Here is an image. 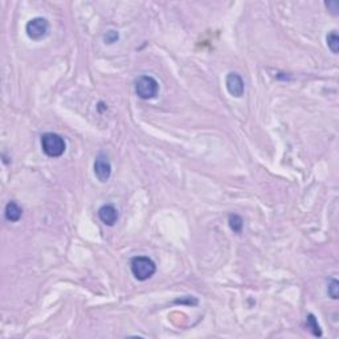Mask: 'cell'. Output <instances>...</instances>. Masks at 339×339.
<instances>
[{"mask_svg":"<svg viewBox=\"0 0 339 339\" xmlns=\"http://www.w3.org/2000/svg\"><path fill=\"white\" fill-rule=\"evenodd\" d=\"M131 273L138 281H146L154 276L157 272L155 262L146 256H136L130 261Z\"/></svg>","mask_w":339,"mask_h":339,"instance_id":"obj_1","label":"cell"},{"mask_svg":"<svg viewBox=\"0 0 339 339\" xmlns=\"http://www.w3.org/2000/svg\"><path fill=\"white\" fill-rule=\"evenodd\" d=\"M41 147L46 157L59 158L67 150V143L63 136L59 134L45 133L41 135Z\"/></svg>","mask_w":339,"mask_h":339,"instance_id":"obj_2","label":"cell"},{"mask_svg":"<svg viewBox=\"0 0 339 339\" xmlns=\"http://www.w3.org/2000/svg\"><path fill=\"white\" fill-rule=\"evenodd\" d=\"M135 91L138 97L142 100H151L158 94L159 84L151 76H140L135 81Z\"/></svg>","mask_w":339,"mask_h":339,"instance_id":"obj_3","label":"cell"},{"mask_svg":"<svg viewBox=\"0 0 339 339\" xmlns=\"http://www.w3.org/2000/svg\"><path fill=\"white\" fill-rule=\"evenodd\" d=\"M25 32L32 40L44 39L49 32L48 20L44 18H33L25 25Z\"/></svg>","mask_w":339,"mask_h":339,"instance_id":"obj_4","label":"cell"},{"mask_svg":"<svg viewBox=\"0 0 339 339\" xmlns=\"http://www.w3.org/2000/svg\"><path fill=\"white\" fill-rule=\"evenodd\" d=\"M94 174L100 182H106L112 175V163L105 155H98L94 161Z\"/></svg>","mask_w":339,"mask_h":339,"instance_id":"obj_5","label":"cell"},{"mask_svg":"<svg viewBox=\"0 0 339 339\" xmlns=\"http://www.w3.org/2000/svg\"><path fill=\"white\" fill-rule=\"evenodd\" d=\"M225 86H227V90L229 91V94L233 95V97H241L244 94V81L237 73L228 74L227 78H225Z\"/></svg>","mask_w":339,"mask_h":339,"instance_id":"obj_6","label":"cell"},{"mask_svg":"<svg viewBox=\"0 0 339 339\" xmlns=\"http://www.w3.org/2000/svg\"><path fill=\"white\" fill-rule=\"evenodd\" d=\"M98 216H100V220L105 224V225L113 227L117 223V220H118V211L112 204H105V206H102L98 210Z\"/></svg>","mask_w":339,"mask_h":339,"instance_id":"obj_7","label":"cell"},{"mask_svg":"<svg viewBox=\"0 0 339 339\" xmlns=\"http://www.w3.org/2000/svg\"><path fill=\"white\" fill-rule=\"evenodd\" d=\"M4 215H6V219L11 223H16L21 219L23 216V210L21 207L19 206L16 202H10V203L6 206V211H4Z\"/></svg>","mask_w":339,"mask_h":339,"instance_id":"obj_8","label":"cell"},{"mask_svg":"<svg viewBox=\"0 0 339 339\" xmlns=\"http://www.w3.org/2000/svg\"><path fill=\"white\" fill-rule=\"evenodd\" d=\"M306 327L310 330L313 335H315V336L322 335L321 327H319L318 322H317V319H315V317L313 314H309L308 317H306Z\"/></svg>","mask_w":339,"mask_h":339,"instance_id":"obj_9","label":"cell"},{"mask_svg":"<svg viewBox=\"0 0 339 339\" xmlns=\"http://www.w3.org/2000/svg\"><path fill=\"white\" fill-rule=\"evenodd\" d=\"M228 223H229V227H231L232 231L236 232V233H241L244 221L238 215H231L229 219H228Z\"/></svg>","mask_w":339,"mask_h":339,"instance_id":"obj_10","label":"cell"},{"mask_svg":"<svg viewBox=\"0 0 339 339\" xmlns=\"http://www.w3.org/2000/svg\"><path fill=\"white\" fill-rule=\"evenodd\" d=\"M326 41H327V46L331 49L332 53H335L336 55L339 51V37L336 31L330 32L329 35H327V37H326Z\"/></svg>","mask_w":339,"mask_h":339,"instance_id":"obj_11","label":"cell"},{"mask_svg":"<svg viewBox=\"0 0 339 339\" xmlns=\"http://www.w3.org/2000/svg\"><path fill=\"white\" fill-rule=\"evenodd\" d=\"M338 289H339V282L335 280V278H332V280L329 282V287H327L329 296L332 298V300H338L339 296Z\"/></svg>","mask_w":339,"mask_h":339,"instance_id":"obj_12","label":"cell"},{"mask_svg":"<svg viewBox=\"0 0 339 339\" xmlns=\"http://www.w3.org/2000/svg\"><path fill=\"white\" fill-rule=\"evenodd\" d=\"M118 40V33L116 31H109L105 35V42L108 44H113Z\"/></svg>","mask_w":339,"mask_h":339,"instance_id":"obj_13","label":"cell"},{"mask_svg":"<svg viewBox=\"0 0 339 339\" xmlns=\"http://www.w3.org/2000/svg\"><path fill=\"white\" fill-rule=\"evenodd\" d=\"M326 7L331 8L332 12H334V14H336V11L339 10V3H338V2H329V3H326Z\"/></svg>","mask_w":339,"mask_h":339,"instance_id":"obj_14","label":"cell"}]
</instances>
